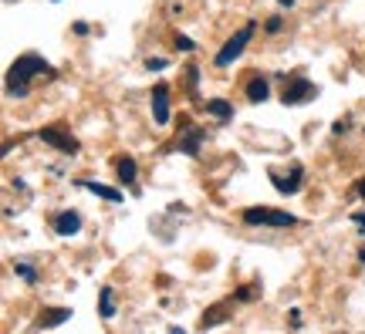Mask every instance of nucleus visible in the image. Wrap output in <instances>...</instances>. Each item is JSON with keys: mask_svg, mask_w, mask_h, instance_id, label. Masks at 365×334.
<instances>
[{"mask_svg": "<svg viewBox=\"0 0 365 334\" xmlns=\"http://www.w3.org/2000/svg\"><path fill=\"white\" fill-rule=\"evenodd\" d=\"M41 71H48V61L41 54H21L11 65V71H7V95L24 98L27 88H31V78L41 75Z\"/></svg>", "mask_w": 365, "mask_h": 334, "instance_id": "obj_1", "label": "nucleus"}, {"mask_svg": "<svg viewBox=\"0 0 365 334\" xmlns=\"http://www.w3.org/2000/svg\"><path fill=\"white\" fill-rule=\"evenodd\" d=\"M240 223H247V226H267V230H284V226H298L301 219L294 213L274 209V206H247L240 213Z\"/></svg>", "mask_w": 365, "mask_h": 334, "instance_id": "obj_2", "label": "nucleus"}, {"mask_svg": "<svg viewBox=\"0 0 365 334\" xmlns=\"http://www.w3.org/2000/svg\"><path fill=\"white\" fill-rule=\"evenodd\" d=\"M250 38H254V24L240 27L234 38H230V41H227V44L220 48V51H217V68H230V65H234L237 58L244 54V48L250 44Z\"/></svg>", "mask_w": 365, "mask_h": 334, "instance_id": "obj_3", "label": "nucleus"}, {"mask_svg": "<svg viewBox=\"0 0 365 334\" xmlns=\"http://www.w3.org/2000/svg\"><path fill=\"white\" fill-rule=\"evenodd\" d=\"M41 142L54 145L58 152H65V155H75V152H78V142H75V135H68L65 129H54V125L41 129Z\"/></svg>", "mask_w": 365, "mask_h": 334, "instance_id": "obj_4", "label": "nucleus"}, {"mask_svg": "<svg viewBox=\"0 0 365 334\" xmlns=\"http://www.w3.org/2000/svg\"><path fill=\"white\" fill-rule=\"evenodd\" d=\"M314 95H318V88H314L312 81H304V78H294V81H291V85L284 88L281 102H284V105H301V102H312Z\"/></svg>", "mask_w": 365, "mask_h": 334, "instance_id": "obj_5", "label": "nucleus"}, {"mask_svg": "<svg viewBox=\"0 0 365 334\" xmlns=\"http://www.w3.org/2000/svg\"><path fill=\"white\" fill-rule=\"evenodd\" d=\"M200 142H203V129H196V125H190V122H182V132H180V139H176L180 152L182 155H200Z\"/></svg>", "mask_w": 365, "mask_h": 334, "instance_id": "obj_6", "label": "nucleus"}, {"mask_svg": "<svg viewBox=\"0 0 365 334\" xmlns=\"http://www.w3.org/2000/svg\"><path fill=\"white\" fill-rule=\"evenodd\" d=\"M153 118H156V125L170 122V85H156L153 88Z\"/></svg>", "mask_w": 365, "mask_h": 334, "instance_id": "obj_7", "label": "nucleus"}, {"mask_svg": "<svg viewBox=\"0 0 365 334\" xmlns=\"http://www.w3.org/2000/svg\"><path fill=\"white\" fill-rule=\"evenodd\" d=\"M78 230H81V213L78 209H65V213L54 216V233H58V236H75Z\"/></svg>", "mask_w": 365, "mask_h": 334, "instance_id": "obj_8", "label": "nucleus"}, {"mask_svg": "<svg viewBox=\"0 0 365 334\" xmlns=\"http://www.w3.org/2000/svg\"><path fill=\"white\" fill-rule=\"evenodd\" d=\"M230 301H223V304H213L210 310H203V318H200V328L207 331V328H217V324H223L227 318H230Z\"/></svg>", "mask_w": 365, "mask_h": 334, "instance_id": "obj_9", "label": "nucleus"}, {"mask_svg": "<svg viewBox=\"0 0 365 334\" xmlns=\"http://www.w3.org/2000/svg\"><path fill=\"white\" fill-rule=\"evenodd\" d=\"M301 179H304V169H301V166L291 169V176H287V179H281L277 172H271V182L277 186V189H281V193H287V196L298 193V189H301Z\"/></svg>", "mask_w": 365, "mask_h": 334, "instance_id": "obj_10", "label": "nucleus"}, {"mask_svg": "<svg viewBox=\"0 0 365 334\" xmlns=\"http://www.w3.org/2000/svg\"><path fill=\"white\" fill-rule=\"evenodd\" d=\"M71 318V308H54V310H44L38 318V331H48V328H58Z\"/></svg>", "mask_w": 365, "mask_h": 334, "instance_id": "obj_11", "label": "nucleus"}, {"mask_svg": "<svg viewBox=\"0 0 365 334\" xmlns=\"http://www.w3.org/2000/svg\"><path fill=\"white\" fill-rule=\"evenodd\" d=\"M247 98L250 102H267V98H271V85H267V78H250L247 81Z\"/></svg>", "mask_w": 365, "mask_h": 334, "instance_id": "obj_12", "label": "nucleus"}, {"mask_svg": "<svg viewBox=\"0 0 365 334\" xmlns=\"http://www.w3.org/2000/svg\"><path fill=\"white\" fill-rule=\"evenodd\" d=\"M81 189H88V193L102 196V199H108V203H122L125 196L118 193V189H112V186H102V182H81Z\"/></svg>", "mask_w": 365, "mask_h": 334, "instance_id": "obj_13", "label": "nucleus"}, {"mask_svg": "<svg viewBox=\"0 0 365 334\" xmlns=\"http://www.w3.org/2000/svg\"><path fill=\"white\" fill-rule=\"evenodd\" d=\"M115 172H118V182H125V186H132L135 182V159H129V155H122L115 162Z\"/></svg>", "mask_w": 365, "mask_h": 334, "instance_id": "obj_14", "label": "nucleus"}, {"mask_svg": "<svg viewBox=\"0 0 365 334\" xmlns=\"http://www.w3.org/2000/svg\"><path fill=\"white\" fill-rule=\"evenodd\" d=\"M207 112L213 118H220V122H227V118H234V105L223 102V98H210L207 102Z\"/></svg>", "mask_w": 365, "mask_h": 334, "instance_id": "obj_15", "label": "nucleus"}, {"mask_svg": "<svg viewBox=\"0 0 365 334\" xmlns=\"http://www.w3.org/2000/svg\"><path fill=\"white\" fill-rule=\"evenodd\" d=\"M98 314L102 318H115V291L112 287H102V294H98Z\"/></svg>", "mask_w": 365, "mask_h": 334, "instance_id": "obj_16", "label": "nucleus"}, {"mask_svg": "<svg viewBox=\"0 0 365 334\" xmlns=\"http://www.w3.org/2000/svg\"><path fill=\"white\" fill-rule=\"evenodd\" d=\"M14 273H17V277H24L27 283L38 281V270L31 267V263H24V260H17V263H14Z\"/></svg>", "mask_w": 365, "mask_h": 334, "instance_id": "obj_17", "label": "nucleus"}, {"mask_svg": "<svg viewBox=\"0 0 365 334\" xmlns=\"http://www.w3.org/2000/svg\"><path fill=\"white\" fill-rule=\"evenodd\" d=\"M173 44H176V48H180V51H196V41L182 38V34H176V38H173Z\"/></svg>", "mask_w": 365, "mask_h": 334, "instance_id": "obj_18", "label": "nucleus"}, {"mask_svg": "<svg viewBox=\"0 0 365 334\" xmlns=\"http://www.w3.org/2000/svg\"><path fill=\"white\" fill-rule=\"evenodd\" d=\"M166 65H170L166 58H149V61H145V68H149V71H163Z\"/></svg>", "mask_w": 365, "mask_h": 334, "instance_id": "obj_19", "label": "nucleus"}, {"mask_svg": "<svg viewBox=\"0 0 365 334\" xmlns=\"http://www.w3.org/2000/svg\"><path fill=\"white\" fill-rule=\"evenodd\" d=\"M264 27H267V34H277V31H281V17H271Z\"/></svg>", "mask_w": 365, "mask_h": 334, "instance_id": "obj_20", "label": "nucleus"}, {"mask_svg": "<svg viewBox=\"0 0 365 334\" xmlns=\"http://www.w3.org/2000/svg\"><path fill=\"white\" fill-rule=\"evenodd\" d=\"M352 219H355V226H359V230H362V233H365V213H355V216H352Z\"/></svg>", "mask_w": 365, "mask_h": 334, "instance_id": "obj_21", "label": "nucleus"}, {"mask_svg": "<svg viewBox=\"0 0 365 334\" xmlns=\"http://www.w3.org/2000/svg\"><path fill=\"white\" fill-rule=\"evenodd\" d=\"M75 34H81V38H85V34H88V24H85V21H78V24H75Z\"/></svg>", "mask_w": 365, "mask_h": 334, "instance_id": "obj_22", "label": "nucleus"}, {"mask_svg": "<svg viewBox=\"0 0 365 334\" xmlns=\"http://www.w3.org/2000/svg\"><path fill=\"white\" fill-rule=\"evenodd\" d=\"M237 297H240V301H250V297H254V291H250V287H244V291H237Z\"/></svg>", "mask_w": 365, "mask_h": 334, "instance_id": "obj_23", "label": "nucleus"}, {"mask_svg": "<svg viewBox=\"0 0 365 334\" xmlns=\"http://www.w3.org/2000/svg\"><path fill=\"white\" fill-rule=\"evenodd\" d=\"M355 193H359V199H362V203H365V179L359 182V186H355Z\"/></svg>", "mask_w": 365, "mask_h": 334, "instance_id": "obj_24", "label": "nucleus"}, {"mask_svg": "<svg viewBox=\"0 0 365 334\" xmlns=\"http://www.w3.org/2000/svg\"><path fill=\"white\" fill-rule=\"evenodd\" d=\"M170 334H186V331H182V328H176V324H173V328H170Z\"/></svg>", "mask_w": 365, "mask_h": 334, "instance_id": "obj_25", "label": "nucleus"}, {"mask_svg": "<svg viewBox=\"0 0 365 334\" xmlns=\"http://www.w3.org/2000/svg\"><path fill=\"white\" fill-rule=\"evenodd\" d=\"M281 7H294V0H281Z\"/></svg>", "mask_w": 365, "mask_h": 334, "instance_id": "obj_26", "label": "nucleus"}, {"mask_svg": "<svg viewBox=\"0 0 365 334\" xmlns=\"http://www.w3.org/2000/svg\"><path fill=\"white\" fill-rule=\"evenodd\" d=\"M359 260H362V263H365V250H362V254H359Z\"/></svg>", "mask_w": 365, "mask_h": 334, "instance_id": "obj_27", "label": "nucleus"}, {"mask_svg": "<svg viewBox=\"0 0 365 334\" xmlns=\"http://www.w3.org/2000/svg\"><path fill=\"white\" fill-rule=\"evenodd\" d=\"M4 4H14V0H4Z\"/></svg>", "mask_w": 365, "mask_h": 334, "instance_id": "obj_28", "label": "nucleus"}, {"mask_svg": "<svg viewBox=\"0 0 365 334\" xmlns=\"http://www.w3.org/2000/svg\"><path fill=\"white\" fill-rule=\"evenodd\" d=\"M54 4H58V0H54Z\"/></svg>", "mask_w": 365, "mask_h": 334, "instance_id": "obj_29", "label": "nucleus"}]
</instances>
